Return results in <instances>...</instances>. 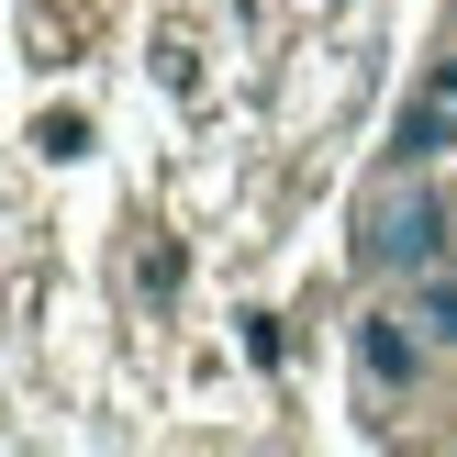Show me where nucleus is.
I'll use <instances>...</instances> for the list:
<instances>
[{"instance_id":"f03ea898","label":"nucleus","mask_w":457,"mask_h":457,"mask_svg":"<svg viewBox=\"0 0 457 457\" xmlns=\"http://www.w3.org/2000/svg\"><path fill=\"white\" fill-rule=\"evenodd\" d=\"M424 357H436V335L413 324V312H357V379H369L379 402H402L424 379Z\"/></svg>"},{"instance_id":"7ed1b4c3","label":"nucleus","mask_w":457,"mask_h":457,"mask_svg":"<svg viewBox=\"0 0 457 457\" xmlns=\"http://www.w3.org/2000/svg\"><path fill=\"white\" fill-rule=\"evenodd\" d=\"M413 324L436 335V357H457V268H446V257L413 279Z\"/></svg>"},{"instance_id":"f257e3e1","label":"nucleus","mask_w":457,"mask_h":457,"mask_svg":"<svg viewBox=\"0 0 457 457\" xmlns=\"http://www.w3.org/2000/svg\"><path fill=\"white\" fill-rule=\"evenodd\" d=\"M436 257H446V201L424 190L413 156H402V168L357 201V268H369V279H424Z\"/></svg>"}]
</instances>
